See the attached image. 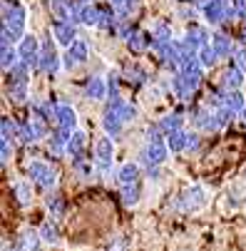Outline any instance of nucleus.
I'll return each mask as SVG.
<instances>
[{"label":"nucleus","instance_id":"f257e3e1","mask_svg":"<svg viewBox=\"0 0 246 251\" xmlns=\"http://www.w3.org/2000/svg\"><path fill=\"white\" fill-rule=\"evenodd\" d=\"M169 157V145L167 137H157V139H147L145 150L139 152V164L142 167H162Z\"/></svg>","mask_w":246,"mask_h":251},{"label":"nucleus","instance_id":"f03ea898","mask_svg":"<svg viewBox=\"0 0 246 251\" xmlns=\"http://www.w3.org/2000/svg\"><path fill=\"white\" fill-rule=\"evenodd\" d=\"M95 164L102 176H110L115 167V142L110 134H104L95 142Z\"/></svg>","mask_w":246,"mask_h":251},{"label":"nucleus","instance_id":"7ed1b4c3","mask_svg":"<svg viewBox=\"0 0 246 251\" xmlns=\"http://www.w3.org/2000/svg\"><path fill=\"white\" fill-rule=\"evenodd\" d=\"M27 176L32 179L35 184H40L45 189H55L57 187V179H60V172L55 164L50 162H40V159H35L27 164Z\"/></svg>","mask_w":246,"mask_h":251},{"label":"nucleus","instance_id":"20e7f679","mask_svg":"<svg viewBox=\"0 0 246 251\" xmlns=\"http://www.w3.org/2000/svg\"><path fill=\"white\" fill-rule=\"evenodd\" d=\"M206 199H209L206 189L201 184H192L179 194V209L182 211H199L206 206Z\"/></svg>","mask_w":246,"mask_h":251},{"label":"nucleus","instance_id":"39448f33","mask_svg":"<svg viewBox=\"0 0 246 251\" xmlns=\"http://www.w3.org/2000/svg\"><path fill=\"white\" fill-rule=\"evenodd\" d=\"M55 127L65 134H73L77 129V112H75V107L70 104V102H62L57 100V120H55Z\"/></svg>","mask_w":246,"mask_h":251},{"label":"nucleus","instance_id":"423d86ee","mask_svg":"<svg viewBox=\"0 0 246 251\" xmlns=\"http://www.w3.org/2000/svg\"><path fill=\"white\" fill-rule=\"evenodd\" d=\"M40 50H43V45L38 43L35 35H23V40L18 45V55H20V60L25 65H30V67L38 65L40 62Z\"/></svg>","mask_w":246,"mask_h":251},{"label":"nucleus","instance_id":"0eeeda50","mask_svg":"<svg viewBox=\"0 0 246 251\" xmlns=\"http://www.w3.org/2000/svg\"><path fill=\"white\" fill-rule=\"evenodd\" d=\"M55 43H57L55 38H52V40L48 38V43H45L43 50H40V62H38V67L43 70V73H48V75H55L57 67H60V57H57Z\"/></svg>","mask_w":246,"mask_h":251},{"label":"nucleus","instance_id":"6e6552de","mask_svg":"<svg viewBox=\"0 0 246 251\" xmlns=\"http://www.w3.org/2000/svg\"><path fill=\"white\" fill-rule=\"evenodd\" d=\"M52 38L57 40V45L70 48V45L77 40L75 23H73V20H57V18H55V23H52Z\"/></svg>","mask_w":246,"mask_h":251},{"label":"nucleus","instance_id":"1a4fd4ad","mask_svg":"<svg viewBox=\"0 0 246 251\" xmlns=\"http://www.w3.org/2000/svg\"><path fill=\"white\" fill-rule=\"evenodd\" d=\"M122 127H124V122H122L120 112L115 110L112 104H107V107H104V112H102V129H104V134H110V137H120Z\"/></svg>","mask_w":246,"mask_h":251},{"label":"nucleus","instance_id":"9d476101","mask_svg":"<svg viewBox=\"0 0 246 251\" xmlns=\"http://www.w3.org/2000/svg\"><path fill=\"white\" fill-rule=\"evenodd\" d=\"M139 174H142V164H139V162H124V164H120V167H117L115 179H117L120 187H122V184L139 182Z\"/></svg>","mask_w":246,"mask_h":251},{"label":"nucleus","instance_id":"9b49d317","mask_svg":"<svg viewBox=\"0 0 246 251\" xmlns=\"http://www.w3.org/2000/svg\"><path fill=\"white\" fill-rule=\"evenodd\" d=\"M40 246H43V239H40V231L35 229H23L20 236L15 239L18 251H40Z\"/></svg>","mask_w":246,"mask_h":251},{"label":"nucleus","instance_id":"f8f14e48","mask_svg":"<svg viewBox=\"0 0 246 251\" xmlns=\"http://www.w3.org/2000/svg\"><path fill=\"white\" fill-rule=\"evenodd\" d=\"M73 172H75L77 179H82V182H90V179L95 176V172H97V164L90 162V159L82 154V157H75V159H73Z\"/></svg>","mask_w":246,"mask_h":251},{"label":"nucleus","instance_id":"ddd939ff","mask_svg":"<svg viewBox=\"0 0 246 251\" xmlns=\"http://www.w3.org/2000/svg\"><path fill=\"white\" fill-rule=\"evenodd\" d=\"M85 150H87V134L82 129H75L73 134H70V139H67V154L75 159V157H82Z\"/></svg>","mask_w":246,"mask_h":251},{"label":"nucleus","instance_id":"4468645a","mask_svg":"<svg viewBox=\"0 0 246 251\" xmlns=\"http://www.w3.org/2000/svg\"><path fill=\"white\" fill-rule=\"evenodd\" d=\"M152 43H154V38L149 32H139V30H134L129 38H127V45H129V50L132 52H145V50H149L152 48Z\"/></svg>","mask_w":246,"mask_h":251},{"label":"nucleus","instance_id":"2eb2a0df","mask_svg":"<svg viewBox=\"0 0 246 251\" xmlns=\"http://www.w3.org/2000/svg\"><path fill=\"white\" fill-rule=\"evenodd\" d=\"M85 95L92 100V102H102L107 97V80L102 77H90L87 85H85Z\"/></svg>","mask_w":246,"mask_h":251},{"label":"nucleus","instance_id":"dca6fc26","mask_svg":"<svg viewBox=\"0 0 246 251\" xmlns=\"http://www.w3.org/2000/svg\"><path fill=\"white\" fill-rule=\"evenodd\" d=\"M139 197H142V184L139 182H132V184H122V189H120V199H122V204L124 206H137L139 204Z\"/></svg>","mask_w":246,"mask_h":251},{"label":"nucleus","instance_id":"f3484780","mask_svg":"<svg viewBox=\"0 0 246 251\" xmlns=\"http://www.w3.org/2000/svg\"><path fill=\"white\" fill-rule=\"evenodd\" d=\"M45 209L50 211V219H62V214H65V201H62V197L57 194V192H52V189H48V194H45Z\"/></svg>","mask_w":246,"mask_h":251},{"label":"nucleus","instance_id":"a211bd4d","mask_svg":"<svg viewBox=\"0 0 246 251\" xmlns=\"http://www.w3.org/2000/svg\"><path fill=\"white\" fill-rule=\"evenodd\" d=\"M13 194H15V199H18V204H20L23 209L32 204V184L27 182V179H20V182H15Z\"/></svg>","mask_w":246,"mask_h":251},{"label":"nucleus","instance_id":"6ab92c4d","mask_svg":"<svg viewBox=\"0 0 246 251\" xmlns=\"http://www.w3.org/2000/svg\"><path fill=\"white\" fill-rule=\"evenodd\" d=\"M244 70L241 67H236V65H231L229 70H226V73H224V87L226 90H241V85H244Z\"/></svg>","mask_w":246,"mask_h":251},{"label":"nucleus","instance_id":"aec40b11","mask_svg":"<svg viewBox=\"0 0 246 251\" xmlns=\"http://www.w3.org/2000/svg\"><path fill=\"white\" fill-rule=\"evenodd\" d=\"M157 125H159V129H162V132H164V137H167L169 132L182 129V127H184V120H182V115H179V112H169V115H164Z\"/></svg>","mask_w":246,"mask_h":251},{"label":"nucleus","instance_id":"412c9836","mask_svg":"<svg viewBox=\"0 0 246 251\" xmlns=\"http://www.w3.org/2000/svg\"><path fill=\"white\" fill-rule=\"evenodd\" d=\"M167 145H169V152H172V154L187 152V132H184V129L169 132V134H167Z\"/></svg>","mask_w":246,"mask_h":251},{"label":"nucleus","instance_id":"4be33fe9","mask_svg":"<svg viewBox=\"0 0 246 251\" xmlns=\"http://www.w3.org/2000/svg\"><path fill=\"white\" fill-rule=\"evenodd\" d=\"M38 231H40L43 244H50V246L60 244V229H57V222H55V219H52V222L48 219V222H45V224H43Z\"/></svg>","mask_w":246,"mask_h":251},{"label":"nucleus","instance_id":"5701e85b","mask_svg":"<svg viewBox=\"0 0 246 251\" xmlns=\"http://www.w3.org/2000/svg\"><path fill=\"white\" fill-rule=\"evenodd\" d=\"M27 97H30V85H27V80L10 82V100H13L15 104H23V102H27Z\"/></svg>","mask_w":246,"mask_h":251},{"label":"nucleus","instance_id":"b1692460","mask_svg":"<svg viewBox=\"0 0 246 251\" xmlns=\"http://www.w3.org/2000/svg\"><path fill=\"white\" fill-rule=\"evenodd\" d=\"M67 52L73 55V60H75L77 65L87 62V57H90V48H87V43H85V40H80V38H77V40H75L73 45L67 48Z\"/></svg>","mask_w":246,"mask_h":251},{"label":"nucleus","instance_id":"393cba45","mask_svg":"<svg viewBox=\"0 0 246 251\" xmlns=\"http://www.w3.org/2000/svg\"><path fill=\"white\" fill-rule=\"evenodd\" d=\"M187 40H189L194 48H201V45H206V43H212V40H209V35H206V30H204L201 25H192V27L187 30Z\"/></svg>","mask_w":246,"mask_h":251},{"label":"nucleus","instance_id":"a878e982","mask_svg":"<svg viewBox=\"0 0 246 251\" xmlns=\"http://www.w3.org/2000/svg\"><path fill=\"white\" fill-rule=\"evenodd\" d=\"M217 60H219V55H217V50H214L212 43H206V45L199 48V62H201V67H214Z\"/></svg>","mask_w":246,"mask_h":251},{"label":"nucleus","instance_id":"bb28decb","mask_svg":"<svg viewBox=\"0 0 246 251\" xmlns=\"http://www.w3.org/2000/svg\"><path fill=\"white\" fill-rule=\"evenodd\" d=\"M224 104L229 107V110H234V112H241L244 107H246L244 95H241L239 90H226V95H224Z\"/></svg>","mask_w":246,"mask_h":251},{"label":"nucleus","instance_id":"cd10ccee","mask_svg":"<svg viewBox=\"0 0 246 251\" xmlns=\"http://www.w3.org/2000/svg\"><path fill=\"white\" fill-rule=\"evenodd\" d=\"M124 80L132 82V85H145L147 82V73H145L142 67H137V65H129L124 70Z\"/></svg>","mask_w":246,"mask_h":251},{"label":"nucleus","instance_id":"c85d7f7f","mask_svg":"<svg viewBox=\"0 0 246 251\" xmlns=\"http://www.w3.org/2000/svg\"><path fill=\"white\" fill-rule=\"evenodd\" d=\"M0 50H3V70H10V67L20 60V55H18V50L13 48V43H3V45H0Z\"/></svg>","mask_w":246,"mask_h":251},{"label":"nucleus","instance_id":"c756f323","mask_svg":"<svg viewBox=\"0 0 246 251\" xmlns=\"http://www.w3.org/2000/svg\"><path fill=\"white\" fill-rule=\"evenodd\" d=\"M214 50L219 57H229L231 55V40L226 38V35H214V40H212Z\"/></svg>","mask_w":246,"mask_h":251},{"label":"nucleus","instance_id":"7c9ffc66","mask_svg":"<svg viewBox=\"0 0 246 251\" xmlns=\"http://www.w3.org/2000/svg\"><path fill=\"white\" fill-rule=\"evenodd\" d=\"M152 38H154V43H172V30H169V25L159 20V23L154 25V30H152Z\"/></svg>","mask_w":246,"mask_h":251},{"label":"nucleus","instance_id":"2f4dec72","mask_svg":"<svg viewBox=\"0 0 246 251\" xmlns=\"http://www.w3.org/2000/svg\"><path fill=\"white\" fill-rule=\"evenodd\" d=\"M214 115H217V122H219V127L224 129V127H229L231 122H234V117H236V112L234 110H229L226 104H221L219 110H214Z\"/></svg>","mask_w":246,"mask_h":251},{"label":"nucleus","instance_id":"473e14b6","mask_svg":"<svg viewBox=\"0 0 246 251\" xmlns=\"http://www.w3.org/2000/svg\"><path fill=\"white\" fill-rule=\"evenodd\" d=\"M18 125L20 122H15L10 117H3V122H0V127H3V139H15L18 137Z\"/></svg>","mask_w":246,"mask_h":251},{"label":"nucleus","instance_id":"72a5a7b5","mask_svg":"<svg viewBox=\"0 0 246 251\" xmlns=\"http://www.w3.org/2000/svg\"><path fill=\"white\" fill-rule=\"evenodd\" d=\"M13 159V139H0V162L3 167Z\"/></svg>","mask_w":246,"mask_h":251},{"label":"nucleus","instance_id":"f704fd0d","mask_svg":"<svg viewBox=\"0 0 246 251\" xmlns=\"http://www.w3.org/2000/svg\"><path fill=\"white\" fill-rule=\"evenodd\" d=\"M107 97L110 100L120 97V75H115V73L107 77Z\"/></svg>","mask_w":246,"mask_h":251},{"label":"nucleus","instance_id":"c9c22d12","mask_svg":"<svg viewBox=\"0 0 246 251\" xmlns=\"http://www.w3.org/2000/svg\"><path fill=\"white\" fill-rule=\"evenodd\" d=\"M199 147V137L194 132H187V152H194Z\"/></svg>","mask_w":246,"mask_h":251},{"label":"nucleus","instance_id":"e433bc0d","mask_svg":"<svg viewBox=\"0 0 246 251\" xmlns=\"http://www.w3.org/2000/svg\"><path fill=\"white\" fill-rule=\"evenodd\" d=\"M236 67H241L244 73H246V50H239L236 52Z\"/></svg>","mask_w":246,"mask_h":251},{"label":"nucleus","instance_id":"4c0bfd02","mask_svg":"<svg viewBox=\"0 0 246 251\" xmlns=\"http://www.w3.org/2000/svg\"><path fill=\"white\" fill-rule=\"evenodd\" d=\"M234 10L244 18V15H246V0H234Z\"/></svg>","mask_w":246,"mask_h":251},{"label":"nucleus","instance_id":"58836bf2","mask_svg":"<svg viewBox=\"0 0 246 251\" xmlns=\"http://www.w3.org/2000/svg\"><path fill=\"white\" fill-rule=\"evenodd\" d=\"M241 117H244V122H246V107H244V110H241Z\"/></svg>","mask_w":246,"mask_h":251}]
</instances>
